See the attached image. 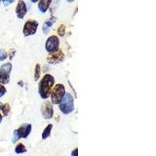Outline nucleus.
<instances>
[{"label":"nucleus","instance_id":"obj_8","mask_svg":"<svg viewBox=\"0 0 156 156\" xmlns=\"http://www.w3.org/2000/svg\"><path fill=\"white\" fill-rule=\"evenodd\" d=\"M65 58V55L61 50H58V51L52 52V53H49L47 55V62L49 64H56L59 63V62H62Z\"/></svg>","mask_w":156,"mask_h":156},{"label":"nucleus","instance_id":"obj_12","mask_svg":"<svg viewBox=\"0 0 156 156\" xmlns=\"http://www.w3.org/2000/svg\"><path fill=\"white\" fill-rule=\"evenodd\" d=\"M51 0H41L38 2V9L41 12H45L48 10L50 4H51Z\"/></svg>","mask_w":156,"mask_h":156},{"label":"nucleus","instance_id":"obj_3","mask_svg":"<svg viewBox=\"0 0 156 156\" xmlns=\"http://www.w3.org/2000/svg\"><path fill=\"white\" fill-rule=\"evenodd\" d=\"M32 126L30 123H23L20 125L18 129H15L13 131V136H12V142L16 143L17 140L21 138H27L31 131Z\"/></svg>","mask_w":156,"mask_h":156},{"label":"nucleus","instance_id":"obj_9","mask_svg":"<svg viewBox=\"0 0 156 156\" xmlns=\"http://www.w3.org/2000/svg\"><path fill=\"white\" fill-rule=\"evenodd\" d=\"M41 114H42V116L45 119H50L52 118L54 110L52 105H51L50 101H47L43 103L41 107Z\"/></svg>","mask_w":156,"mask_h":156},{"label":"nucleus","instance_id":"obj_13","mask_svg":"<svg viewBox=\"0 0 156 156\" xmlns=\"http://www.w3.org/2000/svg\"><path fill=\"white\" fill-rule=\"evenodd\" d=\"M52 126H53V125L52 124H48V126L45 127V129H44V131H43V133H42V136H41V137H42L43 140H45V139H47L48 136H50V134H51V129H52Z\"/></svg>","mask_w":156,"mask_h":156},{"label":"nucleus","instance_id":"obj_19","mask_svg":"<svg viewBox=\"0 0 156 156\" xmlns=\"http://www.w3.org/2000/svg\"><path fill=\"white\" fill-rule=\"evenodd\" d=\"M5 93H6V89H5V87L3 85H2V84H0V98L2 97Z\"/></svg>","mask_w":156,"mask_h":156},{"label":"nucleus","instance_id":"obj_24","mask_svg":"<svg viewBox=\"0 0 156 156\" xmlns=\"http://www.w3.org/2000/svg\"><path fill=\"white\" fill-rule=\"evenodd\" d=\"M2 105H2V103L0 102V109H2Z\"/></svg>","mask_w":156,"mask_h":156},{"label":"nucleus","instance_id":"obj_4","mask_svg":"<svg viewBox=\"0 0 156 156\" xmlns=\"http://www.w3.org/2000/svg\"><path fill=\"white\" fill-rule=\"evenodd\" d=\"M66 94V88L62 83H57L51 92V100L52 104H59L64 95Z\"/></svg>","mask_w":156,"mask_h":156},{"label":"nucleus","instance_id":"obj_17","mask_svg":"<svg viewBox=\"0 0 156 156\" xmlns=\"http://www.w3.org/2000/svg\"><path fill=\"white\" fill-rule=\"evenodd\" d=\"M57 33L59 36L61 37H63L65 35V33H66V26L64 24H60L59 27L57 29Z\"/></svg>","mask_w":156,"mask_h":156},{"label":"nucleus","instance_id":"obj_2","mask_svg":"<svg viewBox=\"0 0 156 156\" xmlns=\"http://www.w3.org/2000/svg\"><path fill=\"white\" fill-rule=\"evenodd\" d=\"M59 109L65 115L70 114L74 110V99L72 94L66 93L60 103L58 104Z\"/></svg>","mask_w":156,"mask_h":156},{"label":"nucleus","instance_id":"obj_11","mask_svg":"<svg viewBox=\"0 0 156 156\" xmlns=\"http://www.w3.org/2000/svg\"><path fill=\"white\" fill-rule=\"evenodd\" d=\"M55 20H56V17H55V16H51V17L48 18V19H47L46 20L44 21V24H43L42 26V30L43 32H44V34H48L50 27H51V26H52V24L55 23Z\"/></svg>","mask_w":156,"mask_h":156},{"label":"nucleus","instance_id":"obj_15","mask_svg":"<svg viewBox=\"0 0 156 156\" xmlns=\"http://www.w3.org/2000/svg\"><path fill=\"white\" fill-rule=\"evenodd\" d=\"M40 74H41V66H40V64L37 63L35 69H34V80L35 81H37V80L40 78Z\"/></svg>","mask_w":156,"mask_h":156},{"label":"nucleus","instance_id":"obj_21","mask_svg":"<svg viewBox=\"0 0 156 156\" xmlns=\"http://www.w3.org/2000/svg\"><path fill=\"white\" fill-rule=\"evenodd\" d=\"M71 156H78V148H75L72 152H71Z\"/></svg>","mask_w":156,"mask_h":156},{"label":"nucleus","instance_id":"obj_14","mask_svg":"<svg viewBox=\"0 0 156 156\" xmlns=\"http://www.w3.org/2000/svg\"><path fill=\"white\" fill-rule=\"evenodd\" d=\"M25 151H27V148H26V147L22 143L18 144L16 146V147H15V152L16 154H21V153L25 152Z\"/></svg>","mask_w":156,"mask_h":156},{"label":"nucleus","instance_id":"obj_18","mask_svg":"<svg viewBox=\"0 0 156 156\" xmlns=\"http://www.w3.org/2000/svg\"><path fill=\"white\" fill-rule=\"evenodd\" d=\"M7 58V52L5 49H0V61L5 60Z\"/></svg>","mask_w":156,"mask_h":156},{"label":"nucleus","instance_id":"obj_22","mask_svg":"<svg viewBox=\"0 0 156 156\" xmlns=\"http://www.w3.org/2000/svg\"><path fill=\"white\" fill-rule=\"evenodd\" d=\"M13 2H14L13 0H9V1H5V0H3V1H2V2H4V5H9V4L12 3Z\"/></svg>","mask_w":156,"mask_h":156},{"label":"nucleus","instance_id":"obj_20","mask_svg":"<svg viewBox=\"0 0 156 156\" xmlns=\"http://www.w3.org/2000/svg\"><path fill=\"white\" fill-rule=\"evenodd\" d=\"M15 53H16V50H15L14 48H11V49L9 50V59H10V60L12 59L13 56L15 55Z\"/></svg>","mask_w":156,"mask_h":156},{"label":"nucleus","instance_id":"obj_1","mask_svg":"<svg viewBox=\"0 0 156 156\" xmlns=\"http://www.w3.org/2000/svg\"><path fill=\"white\" fill-rule=\"evenodd\" d=\"M55 83V78L51 74H45L39 82L38 92L42 99H47L51 92V88Z\"/></svg>","mask_w":156,"mask_h":156},{"label":"nucleus","instance_id":"obj_6","mask_svg":"<svg viewBox=\"0 0 156 156\" xmlns=\"http://www.w3.org/2000/svg\"><path fill=\"white\" fill-rule=\"evenodd\" d=\"M59 47V39L56 35H51L47 39L45 43V49L48 53L58 51Z\"/></svg>","mask_w":156,"mask_h":156},{"label":"nucleus","instance_id":"obj_10","mask_svg":"<svg viewBox=\"0 0 156 156\" xmlns=\"http://www.w3.org/2000/svg\"><path fill=\"white\" fill-rule=\"evenodd\" d=\"M27 9L26 3L22 0L19 1L16 7V13L17 15V17L20 19H23L27 13Z\"/></svg>","mask_w":156,"mask_h":156},{"label":"nucleus","instance_id":"obj_5","mask_svg":"<svg viewBox=\"0 0 156 156\" xmlns=\"http://www.w3.org/2000/svg\"><path fill=\"white\" fill-rule=\"evenodd\" d=\"M11 70H12V64L10 62H7L0 66V83L6 84L10 80Z\"/></svg>","mask_w":156,"mask_h":156},{"label":"nucleus","instance_id":"obj_7","mask_svg":"<svg viewBox=\"0 0 156 156\" xmlns=\"http://www.w3.org/2000/svg\"><path fill=\"white\" fill-rule=\"evenodd\" d=\"M37 27H38V22H37L34 20H28L23 25V33L24 36L33 35L37 31Z\"/></svg>","mask_w":156,"mask_h":156},{"label":"nucleus","instance_id":"obj_16","mask_svg":"<svg viewBox=\"0 0 156 156\" xmlns=\"http://www.w3.org/2000/svg\"><path fill=\"white\" fill-rule=\"evenodd\" d=\"M10 106L8 103H5V105H2V114H3L4 116H6V115H9V112H10Z\"/></svg>","mask_w":156,"mask_h":156},{"label":"nucleus","instance_id":"obj_23","mask_svg":"<svg viewBox=\"0 0 156 156\" xmlns=\"http://www.w3.org/2000/svg\"><path fill=\"white\" fill-rule=\"evenodd\" d=\"M2 115L0 114V122H2Z\"/></svg>","mask_w":156,"mask_h":156},{"label":"nucleus","instance_id":"obj_25","mask_svg":"<svg viewBox=\"0 0 156 156\" xmlns=\"http://www.w3.org/2000/svg\"><path fill=\"white\" fill-rule=\"evenodd\" d=\"M0 2H1V1H0Z\"/></svg>","mask_w":156,"mask_h":156}]
</instances>
